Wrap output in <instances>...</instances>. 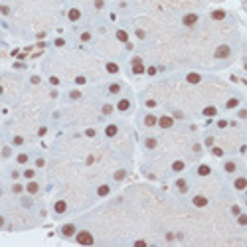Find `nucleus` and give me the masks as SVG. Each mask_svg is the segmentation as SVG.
Instances as JSON below:
<instances>
[{"instance_id":"1","label":"nucleus","mask_w":247,"mask_h":247,"mask_svg":"<svg viewBox=\"0 0 247 247\" xmlns=\"http://www.w3.org/2000/svg\"><path fill=\"white\" fill-rule=\"evenodd\" d=\"M229 56H231V48H229V45H225V44L217 45L216 52H213V57H216V60H227Z\"/></svg>"},{"instance_id":"2","label":"nucleus","mask_w":247,"mask_h":247,"mask_svg":"<svg viewBox=\"0 0 247 247\" xmlns=\"http://www.w3.org/2000/svg\"><path fill=\"white\" fill-rule=\"evenodd\" d=\"M73 237H75V241L81 243V245H91L93 243V235H91L89 231H85V229H83V231H77Z\"/></svg>"},{"instance_id":"3","label":"nucleus","mask_w":247,"mask_h":247,"mask_svg":"<svg viewBox=\"0 0 247 247\" xmlns=\"http://www.w3.org/2000/svg\"><path fill=\"white\" fill-rule=\"evenodd\" d=\"M156 125H158V127H160V129H172V125H174V117L162 115V117H158Z\"/></svg>"},{"instance_id":"4","label":"nucleus","mask_w":247,"mask_h":247,"mask_svg":"<svg viewBox=\"0 0 247 247\" xmlns=\"http://www.w3.org/2000/svg\"><path fill=\"white\" fill-rule=\"evenodd\" d=\"M61 235L64 237H73L75 233H77V227H75V223H65V225H61Z\"/></svg>"},{"instance_id":"5","label":"nucleus","mask_w":247,"mask_h":247,"mask_svg":"<svg viewBox=\"0 0 247 247\" xmlns=\"http://www.w3.org/2000/svg\"><path fill=\"white\" fill-rule=\"evenodd\" d=\"M198 20H200L198 14H186V16L182 18V24H184L186 28H194L196 24H198Z\"/></svg>"},{"instance_id":"6","label":"nucleus","mask_w":247,"mask_h":247,"mask_svg":"<svg viewBox=\"0 0 247 247\" xmlns=\"http://www.w3.org/2000/svg\"><path fill=\"white\" fill-rule=\"evenodd\" d=\"M53 212H56L57 216L65 213V212H67V202H65V200H57V202L53 204Z\"/></svg>"},{"instance_id":"7","label":"nucleus","mask_w":247,"mask_h":247,"mask_svg":"<svg viewBox=\"0 0 247 247\" xmlns=\"http://www.w3.org/2000/svg\"><path fill=\"white\" fill-rule=\"evenodd\" d=\"M133 73H136V75L144 73V65H142L140 57H135V60H133Z\"/></svg>"},{"instance_id":"8","label":"nucleus","mask_w":247,"mask_h":247,"mask_svg":"<svg viewBox=\"0 0 247 247\" xmlns=\"http://www.w3.org/2000/svg\"><path fill=\"white\" fill-rule=\"evenodd\" d=\"M192 204H194L196 208H206L208 206V198L206 196H194V198H192Z\"/></svg>"},{"instance_id":"9","label":"nucleus","mask_w":247,"mask_h":247,"mask_svg":"<svg viewBox=\"0 0 247 247\" xmlns=\"http://www.w3.org/2000/svg\"><path fill=\"white\" fill-rule=\"evenodd\" d=\"M233 188H235V190H239V192H243L245 188H247V178H245V176L235 178V182H233Z\"/></svg>"},{"instance_id":"10","label":"nucleus","mask_w":247,"mask_h":247,"mask_svg":"<svg viewBox=\"0 0 247 247\" xmlns=\"http://www.w3.org/2000/svg\"><path fill=\"white\" fill-rule=\"evenodd\" d=\"M26 192H28V194H32V196L38 194V192H40V184H38L36 180H30V182L26 184Z\"/></svg>"},{"instance_id":"11","label":"nucleus","mask_w":247,"mask_h":247,"mask_svg":"<svg viewBox=\"0 0 247 247\" xmlns=\"http://www.w3.org/2000/svg\"><path fill=\"white\" fill-rule=\"evenodd\" d=\"M129 109H131V101H129V99H121V101L117 103V111L125 113V111H129Z\"/></svg>"},{"instance_id":"12","label":"nucleus","mask_w":247,"mask_h":247,"mask_svg":"<svg viewBox=\"0 0 247 247\" xmlns=\"http://www.w3.org/2000/svg\"><path fill=\"white\" fill-rule=\"evenodd\" d=\"M117 133H119V127H117V125H109V127L105 129V136H109V139L117 136Z\"/></svg>"},{"instance_id":"13","label":"nucleus","mask_w":247,"mask_h":247,"mask_svg":"<svg viewBox=\"0 0 247 247\" xmlns=\"http://www.w3.org/2000/svg\"><path fill=\"white\" fill-rule=\"evenodd\" d=\"M67 18L71 20V22H77V20L81 18V12H79L77 8H71V10L67 12Z\"/></svg>"},{"instance_id":"14","label":"nucleus","mask_w":247,"mask_h":247,"mask_svg":"<svg viewBox=\"0 0 247 247\" xmlns=\"http://www.w3.org/2000/svg\"><path fill=\"white\" fill-rule=\"evenodd\" d=\"M212 174V168L208 164H200L198 166V176H210Z\"/></svg>"},{"instance_id":"15","label":"nucleus","mask_w":247,"mask_h":247,"mask_svg":"<svg viewBox=\"0 0 247 247\" xmlns=\"http://www.w3.org/2000/svg\"><path fill=\"white\" fill-rule=\"evenodd\" d=\"M186 81L192 83V85H196V83L202 81V77H200V73H188V75H186Z\"/></svg>"},{"instance_id":"16","label":"nucleus","mask_w":247,"mask_h":247,"mask_svg":"<svg viewBox=\"0 0 247 247\" xmlns=\"http://www.w3.org/2000/svg\"><path fill=\"white\" fill-rule=\"evenodd\" d=\"M156 121H158L156 115H146V117H144V127H154V125H156Z\"/></svg>"},{"instance_id":"17","label":"nucleus","mask_w":247,"mask_h":247,"mask_svg":"<svg viewBox=\"0 0 247 247\" xmlns=\"http://www.w3.org/2000/svg\"><path fill=\"white\" fill-rule=\"evenodd\" d=\"M109 192H111V188H109L107 184H101V186L97 188V196H101V198H105V196H109Z\"/></svg>"},{"instance_id":"18","label":"nucleus","mask_w":247,"mask_h":247,"mask_svg":"<svg viewBox=\"0 0 247 247\" xmlns=\"http://www.w3.org/2000/svg\"><path fill=\"white\" fill-rule=\"evenodd\" d=\"M223 170H225V172H229V174H231V172H235V170H237V164H235L233 160H227V162L223 164Z\"/></svg>"},{"instance_id":"19","label":"nucleus","mask_w":247,"mask_h":247,"mask_svg":"<svg viewBox=\"0 0 247 247\" xmlns=\"http://www.w3.org/2000/svg\"><path fill=\"white\" fill-rule=\"evenodd\" d=\"M184 168H186L184 160H174V162H172V170H174V172H182Z\"/></svg>"},{"instance_id":"20","label":"nucleus","mask_w":247,"mask_h":247,"mask_svg":"<svg viewBox=\"0 0 247 247\" xmlns=\"http://www.w3.org/2000/svg\"><path fill=\"white\" fill-rule=\"evenodd\" d=\"M117 40H119V42H123V44H127V42H129V34H127V32H125V30H117Z\"/></svg>"},{"instance_id":"21","label":"nucleus","mask_w":247,"mask_h":247,"mask_svg":"<svg viewBox=\"0 0 247 247\" xmlns=\"http://www.w3.org/2000/svg\"><path fill=\"white\" fill-rule=\"evenodd\" d=\"M176 188H178L180 192H188V182L184 178H178L176 180Z\"/></svg>"},{"instance_id":"22","label":"nucleus","mask_w":247,"mask_h":247,"mask_svg":"<svg viewBox=\"0 0 247 247\" xmlns=\"http://www.w3.org/2000/svg\"><path fill=\"white\" fill-rule=\"evenodd\" d=\"M109 93L111 95L121 93V83H111V85H109Z\"/></svg>"},{"instance_id":"23","label":"nucleus","mask_w":247,"mask_h":247,"mask_svg":"<svg viewBox=\"0 0 247 247\" xmlns=\"http://www.w3.org/2000/svg\"><path fill=\"white\" fill-rule=\"evenodd\" d=\"M105 69L109 71V73H119V65H117V64H113V61H109V64L105 65Z\"/></svg>"},{"instance_id":"24","label":"nucleus","mask_w":247,"mask_h":247,"mask_svg":"<svg viewBox=\"0 0 247 247\" xmlns=\"http://www.w3.org/2000/svg\"><path fill=\"white\" fill-rule=\"evenodd\" d=\"M237 105H239V99H237V97H231L227 103H225V109H235Z\"/></svg>"},{"instance_id":"25","label":"nucleus","mask_w":247,"mask_h":247,"mask_svg":"<svg viewBox=\"0 0 247 247\" xmlns=\"http://www.w3.org/2000/svg\"><path fill=\"white\" fill-rule=\"evenodd\" d=\"M225 18V12L223 10H213L212 12V20H223Z\"/></svg>"},{"instance_id":"26","label":"nucleus","mask_w":247,"mask_h":247,"mask_svg":"<svg viewBox=\"0 0 247 247\" xmlns=\"http://www.w3.org/2000/svg\"><path fill=\"white\" fill-rule=\"evenodd\" d=\"M216 115H217L216 107H206V109H204V117H216Z\"/></svg>"},{"instance_id":"27","label":"nucleus","mask_w":247,"mask_h":247,"mask_svg":"<svg viewBox=\"0 0 247 247\" xmlns=\"http://www.w3.org/2000/svg\"><path fill=\"white\" fill-rule=\"evenodd\" d=\"M125 176H127V172H125V170H117V172H115V176H113V178H115L117 182H121V180H125Z\"/></svg>"},{"instance_id":"28","label":"nucleus","mask_w":247,"mask_h":247,"mask_svg":"<svg viewBox=\"0 0 247 247\" xmlns=\"http://www.w3.org/2000/svg\"><path fill=\"white\" fill-rule=\"evenodd\" d=\"M144 146H146V148H156V139H146Z\"/></svg>"},{"instance_id":"29","label":"nucleus","mask_w":247,"mask_h":247,"mask_svg":"<svg viewBox=\"0 0 247 247\" xmlns=\"http://www.w3.org/2000/svg\"><path fill=\"white\" fill-rule=\"evenodd\" d=\"M237 221L239 225H247V213H237Z\"/></svg>"},{"instance_id":"30","label":"nucleus","mask_w":247,"mask_h":247,"mask_svg":"<svg viewBox=\"0 0 247 247\" xmlns=\"http://www.w3.org/2000/svg\"><path fill=\"white\" fill-rule=\"evenodd\" d=\"M16 160H18V164H26V162H28V154H26V152L18 154V158H16Z\"/></svg>"},{"instance_id":"31","label":"nucleus","mask_w":247,"mask_h":247,"mask_svg":"<svg viewBox=\"0 0 247 247\" xmlns=\"http://www.w3.org/2000/svg\"><path fill=\"white\" fill-rule=\"evenodd\" d=\"M22 190H24L22 184H14V186H12V192H14V194H22Z\"/></svg>"},{"instance_id":"32","label":"nucleus","mask_w":247,"mask_h":247,"mask_svg":"<svg viewBox=\"0 0 247 247\" xmlns=\"http://www.w3.org/2000/svg\"><path fill=\"white\" fill-rule=\"evenodd\" d=\"M212 152H213V156H223V150H221L220 146H213V148H212Z\"/></svg>"},{"instance_id":"33","label":"nucleus","mask_w":247,"mask_h":247,"mask_svg":"<svg viewBox=\"0 0 247 247\" xmlns=\"http://www.w3.org/2000/svg\"><path fill=\"white\" fill-rule=\"evenodd\" d=\"M101 111H103V115H111V113H113V107H111V105H103Z\"/></svg>"},{"instance_id":"34","label":"nucleus","mask_w":247,"mask_h":247,"mask_svg":"<svg viewBox=\"0 0 247 247\" xmlns=\"http://www.w3.org/2000/svg\"><path fill=\"white\" fill-rule=\"evenodd\" d=\"M0 14H4V16H8L10 14V8L6 6V4H2V6H0Z\"/></svg>"},{"instance_id":"35","label":"nucleus","mask_w":247,"mask_h":247,"mask_svg":"<svg viewBox=\"0 0 247 247\" xmlns=\"http://www.w3.org/2000/svg\"><path fill=\"white\" fill-rule=\"evenodd\" d=\"M10 154H12V148H8V146H4V148H2V156H4V158H8Z\"/></svg>"},{"instance_id":"36","label":"nucleus","mask_w":247,"mask_h":247,"mask_svg":"<svg viewBox=\"0 0 247 247\" xmlns=\"http://www.w3.org/2000/svg\"><path fill=\"white\" fill-rule=\"evenodd\" d=\"M34 174H36L34 170H24V178H30L32 180V178H34Z\"/></svg>"},{"instance_id":"37","label":"nucleus","mask_w":247,"mask_h":247,"mask_svg":"<svg viewBox=\"0 0 247 247\" xmlns=\"http://www.w3.org/2000/svg\"><path fill=\"white\" fill-rule=\"evenodd\" d=\"M91 40V34H89V32H83V34H81V42H89Z\"/></svg>"},{"instance_id":"38","label":"nucleus","mask_w":247,"mask_h":247,"mask_svg":"<svg viewBox=\"0 0 247 247\" xmlns=\"http://www.w3.org/2000/svg\"><path fill=\"white\" fill-rule=\"evenodd\" d=\"M22 206H24V208H30V206H32V200H30V198H24V200H22Z\"/></svg>"},{"instance_id":"39","label":"nucleus","mask_w":247,"mask_h":247,"mask_svg":"<svg viewBox=\"0 0 247 247\" xmlns=\"http://www.w3.org/2000/svg\"><path fill=\"white\" fill-rule=\"evenodd\" d=\"M14 144H16V146L24 144V139H22V136H14Z\"/></svg>"},{"instance_id":"40","label":"nucleus","mask_w":247,"mask_h":247,"mask_svg":"<svg viewBox=\"0 0 247 247\" xmlns=\"http://www.w3.org/2000/svg\"><path fill=\"white\" fill-rule=\"evenodd\" d=\"M103 6H105V0H95V8H99V10H101Z\"/></svg>"},{"instance_id":"41","label":"nucleus","mask_w":247,"mask_h":247,"mask_svg":"<svg viewBox=\"0 0 247 247\" xmlns=\"http://www.w3.org/2000/svg\"><path fill=\"white\" fill-rule=\"evenodd\" d=\"M231 213H233V216H237V213H241V208H239V206H231Z\"/></svg>"},{"instance_id":"42","label":"nucleus","mask_w":247,"mask_h":247,"mask_svg":"<svg viewBox=\"0 0 247 247\" xmlns=\"http://www.w3.org/2000/svg\"><path fill=\"white\" fill-rule=\"evenodd\" d=\"M69 97H71V99H79V97H81V93H79V91H71Z\"/></svg>"},{"instance_id":"43","label":"nucleus","mask_w":247,"mask_h":247,"mask_svg":"<svg viewBox=\"0 0 247 247\" xmlns=\"http://www.w3.org/2000/svg\"><path fill=\"white\" fill-rule=\"evenodd\" d=\"M44 164H45V160H44V158H38V160H36V168H42Z\"/></svg>"},{"instance_id":"44","label":"nucleus","mask_w":247,"mask_h":247,"mask_svg":"<svg viewBox=\"0 0 247 247\" xmlns=\"http://www.w3.org/2000/svg\"><path fill=\"white\" fill-rule=\"evenodd\" d=\"M237 117H239V119H245V117H247V111H245V109H239V113H237Z\"/></svg>"},{"instance_id":"45","label":"nucleus","mask_w":247,"mask_h":247,"mask_svg":"<svg viewBox=\"0 0 247 247\" xmlns=\"http://www.w3.org/2000/svg\"><path fill=\"white\" fill-rule=\"evenodd\" d=\"M217 127H220V129H225V127H227V121H223V119L217 121Z\"/></svg>"},{"instance_id":"46","label":"nucleus","mask_w":247,"mask_h":247,"mask_svg":"<svg viewBox=\"0 0 247 247\" xmlns=\"http://www.w3.org/2000/svg\"><path fill=\"white\" fill-rule=\"evenodd\" d=\"M75 83H77V85H83V83H85V77H81V75L75 77Z\"/></svg>"},{"instance_id":"47","label":"nucleus","mask_w":247,"mask_h":247,"mask_svg":"<svg viewBox=\"0 0 247 247\" xmlns=\"http://www.w3.org/2000/svg\"><path fill=\"white\" fill-rule=\"evenodd\" d=\"M30 81H32V83H34V85H38V83H40V81H42V79H40V75H34V77H32V79H30Z\"/></svg>"},{"instance_id":"48","label":"nucleus","mask_w":247,"mask_h":247,"mask_svg":"<svg viewBox=\"0 0 247 247\" xmlns=\"http://www.w3.org/2000/svg\"><path fill=\"white\" fill-rule=\"evenodd\" d=\"M136 36H139L140 40H144V38H146V34H144V30H136Z\"/></svg>"},{"instance_id":"49","label":"nucleus","mask_w":247,"mask_h":247,"mask_svg":"<svg viewBox=\"0 0 247 247\" xmlns=\"http://www.w3.org/2000/svg\"><path fill=\"white\" fill-rule=\"evenodd\" d=\"M49 83H52V85H60V79H57V77H49Z\"/></svg>"},{"instance_id":"50","label":"nucleus","mask_w":247,"mask_h":247,"mask_svg":"<svg viewBox=\"0 0 247 247\" xmlns=\"http://www.w3.org/2000/svg\"><path fill=\"white\" fill-rule=\"evenodd\" d=\"M146 107H156V101H154V99H148V101H146Z\"/></svg>"},{"instance_id":"51","label":"nucleus","mask_w":247,"mask_h":247,"mask_svg":"<svg viewBox=\"0 0 247 247\" xmlns=\"http://www.w3.org/2000/svg\"><path fill=\"white\" fill-rule=\"evenodd\" d=\"M135 245H136V247H144V245H146V241H142V239H139V241H135Z\"/></svg>"},{"instance_id":"52","label":"nucleus","mask_w":247,"mask_h":247,"mask_svg":"<svg viewBox=\"0 0 247 247\" xmlns=\"http://www.w3.org/2000/svg\"><path fill=\"white\" fill-rule=\"evenodd\" d=\"M45 133H48V129H45V127H42V129H40V131H38V135H40V136H44V135H45Z\"/></svg>"},{"instance_id":"53","label":"nucleus","mask_w":247,"mask_h":247,"mask_svg":"<svg viewBox=\"0 0 247 247\" xmlns=\"http://www.w3.org/2000/svg\"><path fill=\"white\" fill-rule=\"evenodd\" d=\"M85 135H87V136H95V131H93V129H87Z\"/></svg>"},{"instance_id":"54","label":"nucleus","mask_w":247,"mask_h":247,"mask_svg":"<svg viewBox=\"0 0 247 247\" xmlns=\"http://www.w3.org/2000/svg\"><path fill=\"white\" fill-rule=\"evenodd\" d=\"M146 73H148V75H154V73H156V67H148V69H146Z\"/></svg>"},{"instance_id":"55","label":"nucleus","mask_w":247,"mask_h":247,"mask_svg":"<svg viewBox=\"0 0 247 247\" xmlns=\"http://www.w3.org/2000/svg\"><path fill=\"white\" fill-rule=\"evenodd\" d=\"M64 44H65V42L61 40V38H57V40H56V45H60V48H61V45H64Z\"/></svg>"},{"instance_id":"56","label":"nucleus","mask_w":247,"mask_h":247,"mask_svg":"<svg viewBox=\"0 0 247 247\" xmlns=\"http://www.w3.org/2000/svg\"><path fill=\"white\" fill-rule=\"evenodd\" d=\"M206 144H208V146L213 144V139H212V136H208V139H206Z\"/></svg>"},{"instance_id":"57","label":"nucleus","mask_w":247,"mask_h":247,"mask_svg":"<svg viewBox=\"0 0 247 247\" xmlns=\"http://www.w3.org/2000/svg\"><path fill=\"white\" fill-rule=\"evenodd\" d=\"M2 225H4V217L0 216V227H2Z\"/></svg>"},{"instance_id":"58","label":"nucleus","mask_w":247,"mask_h":247,"mask_svg":"<svg viewBox=\"0 0 247 247\" xmlns=\"http://www.w3.org/2000/svg\"><path fill=\"white\" fill-rule=\"evenodd\" d=\"M2 93H4V89H2V87H0V95H2Z\"/></svg>"}]
</instances>
